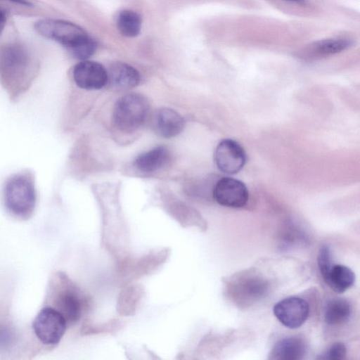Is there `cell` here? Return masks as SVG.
I'll use <instances>...</instances> for the list:
<instances>
[{
  "label": "cell",
  "mask_w": 360,
  "mask_h": 360,
  "mask_svg": "<svg viewBox=\"0 0 360 360\" xmlns=\"http://www.w3.org/2000/svg\"><path fill=\"white\" fill-rule=\"evenodd\" d=\"M67 322L53 307H45L35 316L32 329L38 340L46 345H56L63 338Z\"/></svg>",
  "instance_id": "cell-6"
},
{
  "label": "cell",
  "mask_w": 360,
  "mask_h": 360,
  "mask_svg": "<svg viewBox=\"0 0 360 360\" xmlns=\"http://www.w3.org/2000/svg\"><path fill=\"white\" fill-rule=\"evenodd\" d=\"M53 307L65 318L67 324L77 321L82 312L84 299L78 288L66 275L58 273L51 287Z\"/></svg>",
  "instance_id": "cell-4"
},
{
  "label": "cell",
  "mask_w": 360,
  "mask_h": 360,
  "mask_svg": "<svg viewBox=\"0 0 360 360\" xmlns=\"http://www.w3.org/2000/svg\"><path fill=\"white\" fill-rule=\"evenodd\" d=\"M150 110L148 99L132 93L120 98L113 108V122L120 131L132 132L139 129L147 118Z\"/></svg>",
  "instance_id": "cell-5"
},
{
  "label": "cell",
  "mask_w": 360,
  "mask_h": 360,
  "mask_svg": "<svg viewBox=\"0 0 360 360\" xmlns=\"http://www.w3.org/2000/svg\"><path fill=\"white\" fill-rule=\"evenodd\" d=\"M117 26L120 32L128 37L137 36L141 27V18L131 10H123L117 18Z\"/></svg>",
  "instance_id": "cell-19"
},
{
  "label": "cell",
  "mask_w": 360,
  "mask_h": 360,
  "mask_svg": "<svg viewBox=\"0 0 360 360\" xmlns=\"http://www.w3.org/2000/svg\"><path fill=\"white\" fill-rule=\"evenodd\" d=\"M184 120L176 111L170 108H161L155 112L153 118L155 132L164 138H172L181 132Z\"/></svg>",
  "instance_id": "cell-12"
},
{
  "label": "cell",
  "mask_w": 360,
  "mask_h": 360,
  "mask_svg": "<svg viewBox=\"0 0 360 360\" xmlns=\"http://www.w3.org/2000/svg\"><path fill=\"white\" fill-rule=\"evenodd\" d=\"M72 77L75 84L81 89L93 90L107 84L108 73L99 63L82 60L73 68Z\"/></svg>",
  "instance_id": "cell-10"
},
{
  "label": "cell",
  "mask_w": 360,
  "mask_h": 360,
  "mask_svg": "<svg viewBox=\"0 0 360 360\" xmlns=\"http://www.w3.org/2000/svg\"><path fill=\"white\" fill-rule=\"evenodd\" d=\"M353 44L348 38H330L314 41L302 51L303 56L307 58H321L342 52Z\"/></svg>",
  "instance_id": "cell-15"
},
{
  "label": "cell",
  "mask_w": 360,
  "mask_h": 360,
  "mask_svg": "<svg viewBox=\"0 0 360 360\" xmlns=\"http://www.w3.org/2000/svg\"><path fill=\"white\" fill-rule=\"evenodd\" d=\"M285 1L290 2V3H295L299 4H302L305 3L306 0H283Z\"/></svg>",
  "instance_id": "cell-25"
},
{
  "label": "cell",
  "mask_w": 360,
  "mask_h": 360,
  "mask_svg": "<svg viewBox=\"0 0 360 360\" xmlns=\"http://www.w3.org/2000/svg\"><path fill=\"white\" fill-rule=\"evenodd\" d=\"M213 196L217 202L222 206L240 208L248 202L249 193L242 181L226 176L217 181L213 189Z\"/></svg>",
  "instance_id": "cell-7"
},
{
  "label": "cell",
  "mask_w": 360,
  "mask_h": 360,
  "mask_svg": "<svg viewBox=\"0 0 360 360\" xmlns=\"http://www.w3.org/2000/svg\"><path fill=\"white\" fill-rule=\"evenodd\" d=\"M37 72V62L25 46L10 44L0 48V82L12 101L27 91Z\"/></svg>",
  "instance_id": "cell-1"
},
{
  "label": "cell",
  "mask_w": 360,
  "mask_h": 360,
  "mask_svg": "<svg viewBox=\"0 0 360 360\" xmlns=\"http://www.w3.org/2000/svg\"><path fill=\"white\" fill-rule=\"evenodd\" d=\"M15 331L11 322L0 316V352L11 349L15 341Z\"/></svg>",
  "instance_id": "cell-20"
},
{
  "label": "cell",
  "mask_w": 360,
  "mask_h": 360,
  "mask_svg": "<svg viewBox=\"0 0 360 360\" xmlns=\"http://www.w3.org/2000/svg\"><path fill=\"white\" fill-rule=\"evenodd\" d=\"M352 312L349 302L341 297L328 300L324 308V319L327 324L337 326L347 321Z\"/></svg>",
  "instance_id": "cell-18"
},
{
  "label": "cell",
  "mask_w": 360,
  "mask_h": 360,
  "mask_svg": "<svg viewBox=\"0 0 360 360\" xmlns=\"http://www.w3.org/2000/svg\"><path fill=\"white\" fill-rule=\"evenodd\" d=\"M37 198L34 175L29 169L11 174L4 183L2 200L4 207L17 219L26 220L32 216Z\"/></svg>",
  "instance_id": "cell-3"
},
{
  "label": "cell",
  "mask_w": 360,
  "mask_h": 360,
  "mask_svg": "<svg viewBox=\"0 0 360 360\" xmlns=\"http://www.w3.org/2000/svg\"><path fill=\"white\" fill-rule=\"evenodd\" d=\"M34 29L42 37L60 44L82 60L91 56L97 47L95 40L84 29L71 22L41 19L35 22Z\"/></svg>",
  "instance_id": "cell-2"
},
{
  "label": "cell",
  "mask_w": 360,
  "mask_h": 360,
  "mask_svg": "<svg viewBox=\"0 0 360 360\" xmlns=\"http://www.w3.org/2000/svg\"><path fill=\"white\" fill-rule=\"evenodd\" d=\"M214 159L218 169L228 174H236L244 167L247 157L239 143L225 139L217 145Z\"/></svg>",
  "instance_id": "cell-9"
},
{
  "label": "cell",
  "mask_w": 360,
  "mask_h": 360,
  "mask_svg": "<svg viewBox=\"0 0 360 360\" xmlns=\"http://www.w3.org/2000/svg\"><path fill=\"white\" fill-rule=\"evenodd\" d=\"M276 318L285 327L300 328L307 319L309 313L308 302L299 297H288L274 307Z\"/></svg>",
  "instance_id": "cell-8"
},
{
  "label": "cell",
  "mask_w": 360,
  "mask_h": 360,
  "mask_svg": "<svg viewBox=\"0 0 360 360\" xmlns=\"http://www.w3.org/2000/svg\"><path fill=\"white\" fill-rule=\"evenodd\" d=\"M318 265L322 277L328 271L333 265L330 250L327 245H323L319 249Z\"/></svg>",
  "instance_id": "cell-22"
},
{
  "label": "cell",
  "mask_w": 360,
  "mask_h": 360,
  "mask_svg": "<svg viewBox=\"0 0 360 360\" xmlns=\"http://www.w3.org/2000/svg\"><path fill=\"white\" fill-rule=\"evenodd\" d=\"M169 159L167 148L158 146L139 155L134 161V166L142 172H153L162 167Z\"/></svg>",
  "instance_id": "cell-17"
},
{
  "label": "cell",
  "mask_w": 360,
  "mask_h": 360,
  "mask_svg": "<svg viewBox=\"0 0 360 360\" xmlns=\"http://www.w3.org/2000/svg\"><path fill=\"white\" fill-rule=\"evenodd\" d=\"M25 6H32V4L29 0H4Z\"/></svg>",
  "instance_id": "cell-24"
},
{
  "label": "cell",
  "mask_w": 360,
  "mask_h": 360,
  "mask_svg": "<svg viewBox=\"0 0 360 360\" xmlns=\"http://www.w3.org/2000/svg\"><path fill=\"white\" fill-rule=\"evenodd\" d=\"M107 84L115 90H127L140 82L139 72L132 66L122 62L112 64L107 70Z\"/></svg>",
  "instance_id": "cell-13"
},
{
  "label": "cell",
  "mask_w": 360,
  "mask_h": 360,
  "mask_svg": "<svg viewBox=\"0 0 360 360\" xmlns=\"http://www.w3.org/2000/svg\"><path fill=\"white\" fill-rule=\"evenodd\" d=\"M307 352V344L304 339L293 335L278 341L272 348L270 359L278 360H300Z\"/></svg>",
  "instance_id": "cell-14"
},
{
  "label": "cell",
  "mask_w": 360,
  "mask_h": 360,
  "mask_svg": "<svg viewBox=\"0 0 360 360\" xmlns=\"http://www.w3.org/2000/svg\"><path fill=\"white\" fill-rule=\"evenodd\" d=\"M268 283L262 277L248 275L233 281L231 292L240 304H248L258 300L267 292Z\"/></svg>",
  "instance_id": "cell-11"
},
{
  "label": "cell",
  "mask_w": 360,
  "mask_h": 360,
  "mask_svg": "<svg viewBox=\"0 0 360 360\" xmlns=\"http://www.w3.org/2000/svg\"><path fill=\"white\" fill-rule=\"evenodd\" d=\"M6 23V15L4 11L0 9V34L3 32Z\"/></svg>",
  "instance_id": "cell-23"
},
{
  "label": "cell",
  "mask_w": 360,
  "mask_h": 360,
  "mask_svg": "<svg viewBox=\"0 0 360 360\" xmlns=\"http://www.w3.org/2000/svg\"><path fill=\"white\" fill-rule=\"evenodd\" d=\"M323 278L333 291L342 293L353 285L355 275L349 267L342 264H334Z\"/></svg>",
  "instance_id": "cell-16"
},
{
  "label": "cell",
  "mask_w": 360,
  "mask_h": 360,
  "mask_svg": "<svg viewBox=\"0 0 360 360\" xmlns=\"http://www.w3.org/2000/svg\"><path fill=\"white\" fill-rule=\"evenodd\" d=\"M347 353L345 345L342 342H335L331 345L319 357V359L340 360L343 359Z\"/></svg>",
  "instance_id": "cell-21"
}]
</instances>
